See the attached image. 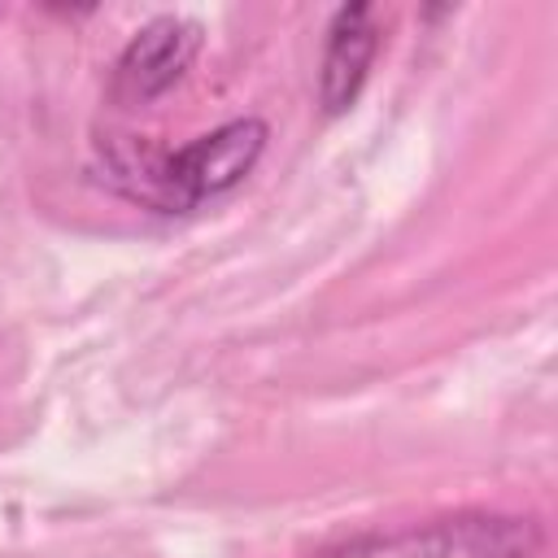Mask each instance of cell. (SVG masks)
Here are the masks:
<instances>
[{"mask_svg": "<svg viewBox=\"0 0 558 558\" xmlns=\"http://www.w3.org/2000/svg\"><path fill=\"white\" fill-rule=\"evenodd\" d=\"M266 140L270 131L262 118H231L179 153L144 148L135 140H105L100 179L153 214H192L196 205L235 192L266 153Z\"/></svg>", "mask_w": 558, "mask_h": 558, "instance_id": "obj_1", "label": "cell"}, {"mask_svg": "<svg viewBox=\"0 0 558 558\" xmlns=\"http://www.w3.org/2000/svg\"><path fill=\"white\" fill-rule=\"evenodd\" d=\"M545 527L532 514L506 510H453L423 523L357 532L314 558H536Z\"/></svg>", "mask_w": 558, "mask_h": 558, "instance_id": "obj_2", "label": "cell"}, {"mask_svg": "<svg viewBox=\"0 0 558 558\" xmlns=\"http://www.w3.org/2000/svg\"><path fill=\"white\" fill-rule=\"evenodd\" d=\"M201 52V26L174 13L153 17L148 26H140L126 48L113 61V100L122 105H153L157 96H166L187 65Z\"/></svg>", "mask_w": 558, "mask_h": 558, "instance_id": "obj_3", "label": "cell"}, {"mask_svg": "<svg viewBox=\"0 0 558 558\" xmlns=\"http://www.w3.org/2000/svg\"><path fill=\"white\" fill-rule=\"evenodd\" d=\"M375 52H379L375 4H340L327 22V44H323V61H318V105L327 118L353 109V100L366 87Z\"/></svg>", "mask_w": 558, "mask_h": 558, "instance_id": "obj_4", "label": "cell"}]
</instances>
